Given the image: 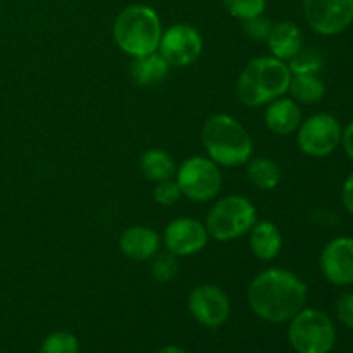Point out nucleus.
Wrapping results in <instances>:
<instances>
[{
  "instance_id": "obj_1",
  "label": "nucleus",
  "mask_w": 353,
  "mask_h": 353,
  "mask_svg": "<svg viewBox=\"0 0 353 353\" xmlns=\"http://www.w3.org/2000/svg\"><path fill=\"white\" fill-rule=\"evenodd\" d=\"M250 309L265 323H290L307 302V286L292 271L272 268L252 279L247 290Z\"/></svg>"
},
{
  "instance_id": "obj_2",
  "label": "nucleus",
  "mask_w": 353,
  "mask_h": 353,
  "mask_svg": "<svg viewBox=\"0 0 353 353\" xmlns=\"http://www.w3.org/2000/svg\"><path fill=\"white\" fill-rule=\"evenodd\" d=\"M292 71L272 55L252 59L236 79V97L245 107H262L288 93Z\"/></svg>"
},
{
  "instance_id": "obj_3",
  "label": "nucleus",
  "mask_w": 353,
  "mask_h": 353,
  "mask_svg": "<svg viewBox=\"0 0 353 353\" xmlns=\"http://www.w3.org/2000/svg\"><path fill=\"white\" fill-rule=\"evenodd\" d=\"M207 157L223 168H240L252 159L254 141L243 124L228 114H214L202 128Z\"/></svg>"
},
{
  "instance_id": "obj_4",
  "label": "nucleus",
  "mask_w": 353,
  "mask_h": 353,
  "mask_svg": "<svg viewBox=\"0 0 353 353\" xmlns=\"http://www.w3.org/2000/svg\"><path fill=\"white\" fill-rule=\"evenodd\" d=\"M117 47L130 57L154 54L159 50L162 23L159 14L143 3H133L117 14L112 26Z\"/></svg>"
},
{
  "instance_id": "obj_5",
  "label": "nucleus",
  "mask_w": 353,
  "mask_h": 353,
  "mask_svg": "<svg viewBox=\"0 0 353 353\" xmlns=\"http://www.w3.org/2000/svg\"><path fill=\"white\" fill-rule=\"evenodd\" d=\"M257 223V209L241 195H230L217 200L205 217V228L210 238L231 241L250 233Z\"/></svg>"
},
{
  "instance_id": "obj_6",
  "label": "nucleus",
  "mask_w": 353,
  "mask_h": 353,
  "mask_svg": "<svg viewBox=\"0 0 353 353\" xmlns=\"http://www.w3.org/2000/svg\"><path fill=\"white\" fill-rule=\"evenodd\" d=\"M288 340L296 353H330L336 343V327L324 312L303 307L290 321Z\"/></svg>"
},
{
  "instance_id": "obj_7",
  "label": "nucleus",
  "mask_w": 353,
  "mask_h": 353,
  "mask_svg": "<svg viewBox=\"0 0 353 353\" xmlns=\"http://www.w3.org/2000/svg\"><path fill=\"white\" fill-rule=\"evenodd\" d=\"M174 181L178 183L181 195L193 202H210L223 188L219 165L203 155L185 159L179 168H176Z\"/></svg>"
},
{
  "instance_id": "obj_8",
  "label": "nucleus",
  "mask_w": 353,
  "mask_h": 353,
  "mask_svg": "<svg viewBox=\"0 0 353 353\" xmlns=\"http://www.w3.org/2000/svg\"><path fill=\"white\" fill-rule=\"evenodd\" d=\"M341 124L334 116L319 112L302 121L296 130V145L309 157H327L341 145Z\"/></svg>"
},
{
  "instance_id": "obj_9",
  "label": "nucleus",
  "mask_w": 353,
  "mask_h": 353,
  "mask_svg": "<svg viewBox=\"0 0 353 353\" xmlns=\"http://www.w3.org/2000/svg\"><path fill=\"white\" fill-rule=\"evenodd\" d=\"M159 54L171 68H186L200 59L203 52V38L196 28L178 23L162 31Z\"/></svg>"
},
{
  "instance_id": "obj_10",
  "label": "nucleus",
  "mask_w": 353,
  "mask_h": 353,
  "mask_svg": "<svg viewBox=\"0 0 353 353\" xmlns=\"http://www.w3.org/2000/svg\"><path fill=\"white\" fill-rule=\"evenodd\" d=\"M303 16L317 34L334 37L353 23V0H303Z\"/></svg>"
},
{
  "instance_id": "obj_11",
  "label": "nucleus",
  "mask_w": 353,
  "mask_h": 353,
  "mask_svg": "<svg viewBox=\"0 0 353 353\" xmlns=\"http://www.w3.org/2000/svg\"><path fill=\"white\" fill-rule=\"evenodd\" d=\"M188 310L193 319L203 327L216 330L231 316V302L223 288L216 285H199L188 296Z\"/></svg>"
},
{
  "instance_id": "obj_12",
  "label": "nucleus",
  "mask_w": 353,
  "mask_h": 353,
  "mask_svg": "<svg viewBox=\"0 0 353 353\" xmlns=\"http://www.w3.org/2000/svg\"><path fill=\"white\" fill-rule=\"evenodd\" d=\"M209 233L202 221L195 217H178L171 221L164 231V247L174 257H190L207 247Z\"/></svg>"
},
{
  "instance_id": "obj_13",
  "label": "nucleus",
  "mask_w": 353,
  "mask_h": 353,
  "mask_svg": "<svg viewBox=\"0 0 353 353\" xmlns=\"http://www.w3.org/2000/svg\"><path fill=\"white\" fill-rule=\"evenodd\" d=\"M321 272L334 286L353 285V238L338 236L321 252Z\"/></svg>"
},
{
  "instance_id": "obj_14",
  "label": "nucleus",
  "mask_w": 353,
  "mask_h": 353,
  "mask_svg": "<svg viewBox=\"0 0 353 353\" xmlns=\"http://www.w3.org/2000/svg\"><path fill=\"white\" fill-rule=\"evenodd\" d=\"M161 234L148 226H130L119 238V248L128 259L137 262L152 261L161 252Z\"/></svg>"
},
{
  "instance_id": "obj_15",
  "label": "nucleus",
  "mask_w": 353,
  "mask_h": 353,
  "mask_svg": "<svg viewBox=\"0 0 353 353\" xmlns=\"http://www.w3.org/2000/svg\"><path fill=\"white\" fill-rule=\"evenodd\" d=\"M302 121L303 116L300 103H296L293 99L279 97L265 107V126L271 133L278 134V137H290V134L296 133Z\"/></svg>"
},
{
  "instance_id": "obj_16",
  "label": "nucleus",
  "mask_w": 353,
  "mask_h": 353,
  "mask_svg": "<svg viewBox=\"0 0 353 353\" xmlns=\"http://www.w3.org/2000/svg\"><path fill=\"white\" fill-rule=\"evenodd\" d=\"M250 250L257 259L264 262H271L281 254L283 234L279 228L271 221H257L250 230Z\"/></svg>"
},
{
  "instance_id": "obj_17",
  "label": "nucleus",
  "mask_w": 353,
  "mask_h": 353,
  "mask_svg": "<svg viewBox=\"0 0 353 353\" xmlns=\"http://www.w3.org/2000/svg\"><path fill=\"white\" fill-rule=\"evenodd\" d=\"M265 43H268L272 57L281 59V61L286 62L303 47L302 31L295 23L281 21V23L272 24L271 33H269Z\"/></svg>"
},
{
  "instance_id": "obj_18",
  "label": "nucleus",
  "mask_w": 353,
  "mask_h": 353,
  "mask_svg": "<svg viewBox=\"0 0 353 353\" xmlns=\"http://www.w3.org/2000/svg\"><path fill=\"white\" fill-rule=\"evenodd\" d=\"M169 69L171 65L168 64V61L159 52H154V54L134 57L130 65V76L137 85L154 86L168 78Z\"/></svg>"
},
{
  "instance_id": "obj_19",
  "label": "nucleus",
  "mask_w": 353,
  "mask_h": 353,
  "mask_svg": "<svg viewBox=\"0 0 353 353\" xmlns=\"http://www.w3.org/2000/svg\"><path fill=\"white\" fill-rule=\"evenodd\" d=\"M140 169L148 181L161 183L172 179L176 174V164L171 155L161 148H150L140 157Z\"/></svg>"
},
{
  "instance_id": "obj_20",
  "label": "nucleus",
  "mask_w": 353,
  "mask_h": 353,
  "mask_svg": "<svg viewBox=\"0 0 353 353\" xmlns=\"http://www.w3.org/2000/svg\"><path fill=\"white\" fill-rule=\"evenodd\" d=\"M288 92L296 103L316 105L326 95V86L317 74H293Z\"/></svg>"
},
{
  "instance_id": "obj_21",
  "label": "nucleus",
  "mask_w": 353,
  "mask_h": 353,
  "mask_svg": "<svg viewBox=\"0 0 353 353\" xmlns=\"http://www.w3.org/2000/svg\"><path fill=\"white\" fill-rule=\"evenodd\" d=\"M247 176L252 185L259 190H274L281 181V168L269 157L250 159L247 162Z\"/></svg>"
},
{
  "instance_id": "obj_22",
  "label": "nucleus",
  "mask_w": 353,
  "mask_h": 353,
  "mask_svg": "<svg viewBox=\"0 0 353 353\" xmlns=\"http://www.w3.org/2000/svg\"><path fill=\"white\" fill-rule=\"evenodd\" d=\"M286 64L292 74H317L323 69V55L317 48L302 47Z\"/></svg>"
},
{
  "instance_id": "obj_23",
  "label": "nucleus",
  "mask_w": 353,
  "mask_h": 353,
  "mask_svg": "<svg viewBox=\"0 0 353 353\" xmlns=\"http://www.w3.org/2000/svg\"><path fill=\"white\" fill-rule=\"evenodd\" d=\"M40 353H79V341L69 331H54L41 341Z\"/></svg>"
},
{
  "instance_id": "obj_24",
  "label": "nucleus",
  "mask_w": 353,
  "mask_h": 353,
  "mask_svg": "<svg viewBox=\"0 0 353 353\" xmlns=\"http://www.w3.org/2000/svg\"><path fill=\"white\" fill-rule=\"evenodd\" d=\"M179 264L178 257H174L172 254H161L159 252L154 259H152L150 264V274L152 278L157 283H169L178 276Z\"/></svg>"
},
{
  "instance_id": "obj_25",
  "label": "nucleus",
  "mask_w": 353,
  "mask_h": 353,
  "mask_svg": "<svg viewBox=\"0 0 353 353\" xmlns=\"http://www.w3.org/2000/svg\"><path fill=\"white\" fill-rule=\"evenodd\" d=\"M223 6L228 12L240 21L252 19L262 16L268 6V0H223Z\"/></svg>"
},
{
  "instance_id": "obj_26",
  "label": "nucleus",
  "mask_w": 353,
  "mask_h": 353,
  "mask_svg": "<svg viewBox=\"0 0 353 353\" xmlns=\"http://www.w3.org/2000/svg\"><path fill=\"white\" fill-rule=\"evenodd\" d=\"M181 190H179L178 183L172 179H165V181L155 183L154 188V200L162 207H171L181 199Z\"/></svg>"
},
{
  "instance_id": "obj_27",
  "label": "nucleus",
  "mask_w": 353,
  "mask_h": 353,
  "mask_svg": "<svg viewBox=\"0 0 353 353\" xmlns=\"http://www.w3.org/2000/svg\"><path fill=\"white\" fill-rule=\"evenodd\" d=\"M241 28H243V33L247 34L250 40L265 41L268 40L269 33H271L272 23L264 16V14H262V16L252 17V19H247V21H241Z\"/></svg>"
},
{
  "instance_id": "obj_28",
  "label": "nucleus",
  "mask_w": 353,
  "mask_h": 353,
  "mask_svg": "<svg viewBox=\"0 0 353 353\" xmlns=\"http://www.w3.org/2000/svg\"><path fill=\"white\" fill-rule=\"evenodd\" d=\"M336 316L341 324L353 330V293H343L336 302Z\"/></svg>"
},
{
  "instance_id": "obj_29",
  "label": "nucleus",
  "mask_w": 353,
  "mask_h": 353,
  "mask_svg": "<svg viewBox=\"0 0 353 353\" xmlns=\"http://www.w3.org/2000/svg\"><path fill=\"white\" fill-rule=\"evenodd\" d=\"M341 202H343V207L347 209V212L353 216V172L343 183V188H341Z\"/></svg>"
},
{
  "instance_id": "obj_30",
  "label": "nucleus",
  "mask_w": 353,
  "mask_h": 353,
  "mask_svg": "<svg viewBox=\"0 0 353 353\" xmlns=\"http://www.w3.org/2000/svg\"><path fill=\"white\" fill-rule=\"evenodd\" d=\"M341 145H343L345 154L353 162V121L345 128L343 133H341Z\"/></svg>"
},
{
  "instance_id": "obj_31",
  "label": "nucleus",
  "mask_w": 353,
  "mask_h": 353,
  "mask_svg": "<svg viewBox=\"0 0 353 353\" xmlns=\"http://www.w3.org/2000/svg\"><path fill=\"white\" fill-rule=\"evenodd\" d=\"M157 353H188V352L181 347H176V345H168V347H162Z\"/></svg>"
}]
</instances>
